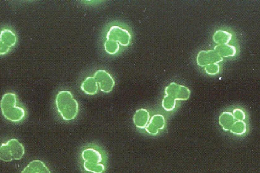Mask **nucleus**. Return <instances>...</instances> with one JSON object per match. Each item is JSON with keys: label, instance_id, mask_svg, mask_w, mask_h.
Wrapping results in <instances>:
<instances>
[{"label": "nucleus", "instance_id": "39448f33", "mask_svg": "<svg viewBox=\"0 0 260 173\" xmlns=\"http://www.w3.org/2000/svg\"><path fill=\"white\" fill-rule=\"evenodd\" d=\"M50 172L44 163L39 160H33L30 162L21 172V173Z\"/></svg>", "mask_w": 260, "mask_h": 173}, {"label": "nucleus", "instance_id": "7ed1b4c3", "mask_svg": "<svg viewBox=\"0 0 260 173\" xmlns=\"http://www.w3.org/2000/svg\"><path fill=\"white\" fill-rule=\"evenodd\" d=\"M24 153L23 144L15 139H12L0 146V158L3 161L9 162L22 158Z\"/></svg>", "mask_w": 260, "mask_h": 173}, {"label": "nucleus", "instance_id": "423d86ee", "mask_svg": "<svg viewBox=\"0 0 260 173\" xmlns=\"http://www.w3.org/2000/svg\"><path fill=\"white\" fill-rule=\"evenodd\" d=\"M98 84L93 77H87L82 83L81 90L88 95L96 94L98 91Z\"/></svg>", "mask_w": 260, "mask_h": 173}, {"label": "nucleus", "instance_id": "20e7f679", "mask_svg": "<svg viewBox=\"0 0 260 173\" xmlns=\"http://www.w3.org/2000/svg\"><path fill=\"white\" fill-rule=\"evenodd\" d=\"M102 91L105 93L110 92L115 84L113 78L108 73L103 71L97 72L94 77Z\"/></svg>", "mask_w": 260, "mask_h": 173}, {"label": "nucleus", "instance_id": "f03ea898", "mask_svg": "<svg viewBox=\"0 0 260 173\" xmlns=\"http://www.w3.org/2000/svg\"><path fill=\"white\" fill-rule=\"evenodd\" d=\"M8 99L7 94L3 96L1 103L3 115L7 120L13 122H18L24 118L25 113L22 107L17 105L15 96L12 94V99Z\"/></svg>", "mask_w": 260, "mask_h": 173}, {"label": "nucleus", "instance_id": "f257e3e1", "mask_svg": "<svg viewBox=\"0 0 260 173\" xmlns=\"http://www.w3.org/2000/svg\"><path fill=\"white\" fill-rule=\"evenodd\" d=\"M55 104L58 112L65 120L74 119L78 113V103L69 91L59 92L56 96Z\"/></svg>", "mask_w": 260, "mask_h": 173}]
</instances>
